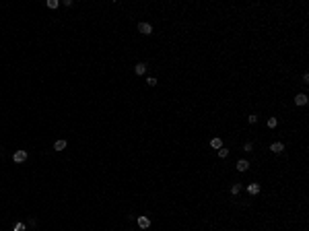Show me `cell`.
Listing matches in <instances>:
<instances>
[{"label":"cell","mask_w":309,"mask_h":231,"mask_svg":"<svg viewBox=\"0 0 309 231\" xmlns=\"http://www.w3.org/2000/svg\"><path fill=\"white\" fill-rule=\"evenodd\" d=\"M227 155H229V149H219V157H223V159H225Z\"/></svg>","instance_id":"e0dca14e"},{"label":"cell","mask_w":309,"mask_h":231,"mask_svg":"<svg viewBox=\"0 0 309 231\" xmlns=\"http://www.w3.org/2000/svg\"><path fill=\"white\" fill-rule=\"evenodd\" d=\"M252 149H254V144H252V143H245V144H243V151H247V153H249Z\"/></svg>","instance_id":"ac0fdd59"},{"label":"cell","mask_w":309,"mask_h":231,"mask_svg":"<svg viewBox=\"0 0 309 231\" xmlns=\"http://www.w3.org/2000/svg\"><path fill=\"white\" fill-rule=\"evenodd\" d=\"M146 85H149V87H155V85H157V79H155V76H149V79H146Z\"/></svg>","instance_id":"5bb4252c"},{"label":"cell","mask_w":309,"mask_h":231,"mask_svg":"<svg viewBox=\"0 0 309 231\" xmlns=\"http://www.w3.org/2000/svg\"><path fill=\"white\" fill-rule=\"evenodd\" d=\"M270 151H272V153H282V151H284V144L274 143V144H270Z\"/></svg>","instance_id":"8992f818"},{"label":"cell","mask_w":309,"mask_h":231,"mask_svg":"<svg viewBox=\"0 0 309 231\" xmlns=\"http://www.w3.org/2000/svg\"><path fill=\"white\" fill-rule=\"evenodd\" d=\"M13 161H14V163H25V161H27V151L19 149V151L13 155Z\"/></svg>","instance_id":"6da1fadb"},{"label":"cell","mask_w":309,"mask_h":231,"mask_svg":"<svg viewBox=\"0 0 309 231\" xmlns=\"http://www.w3.org/2000/svg\"><path fill=\"white\" fill-rule=\"evenodd\" d=\"M138 31H140L142 35H151L153 33V27L149 25V23H140V25H138Z\"/></svg>","instance_id":"3957f363"},{"label":"cell","mask_w":309,"mask_h":231,"mask_svg":"<svg viewBox=\"0 0 309 231\" xmlns=\"http://www.w3.org/2000/svg\"><path fill=\"white\" fill-rule=\"evenodd\" d=\"M276 124H278L276 118H270V120H268V128H276Z\"/></svg>","instance_id":"2e32d148"},{"label":"cell","mask_w":309,"mask_h":231,"mask_svg":"<svg viewBox=\"0 0 309 231\" xmlns=\"http://www.w3.org/2000/svg\"><path fill=\"white\" fill-rule=\"evenodd\" d=\"M210 147H212V149H223V140H220V138H212V140H210Z\"/></svg>","instance_id":"30bf717a"},{"label":"cell","mask_w":309,"mask_h":231,"mask_svg":"<svg viewBox=\"0 0 309 231\" xmlns=\"http://www.w3.org/2000/svg\"><path fill=\"white\" fill-rule=\"evenodd\" d=\"M307 101H309V99H307V95H305V93H299V95L295 97V103H297V105H305Z\"/></svg>","instance_id":"277c9868"},{"label":"cell","mask_w":309,"mask_h":231,"mask_svg":"<svg viewBox=\"0 0 309 231\" xmlns=\"http://www.w3.org/2000/svg\"><path fill=\"white\" fill-rule=\"evenodd\" d=\"M239 192H241V184H233V186H231V194H233V196H237Z\"/></svg>","instance_id":"8fae6325"},{"label":"cell","mask_w":309,"mask_h":231,"mask_svg":"<svg viewBox=\"0 0 309 231\" xmlns=\"http://www.w3.org/2000/svg\"><path fill=\"white\" fill-rule=\"evenodd\" d=\"M136 223H138V227H140V229H149V227H151V219L142 215V217H138Z\"/></svg>","instance_id":"7a4b0ae2"},{"label":"cell","mask_w":309,"mask_h":231,"mask_svg":"<svg viewBox=\"0 0 309 231\" xmlns=\"http://www.w3.org/2000/svg\"><path fill=\"white\" fill-rule=\"evenodd\" d=\"M247 122H249V124H256V122H258V116H256V114L247 116Z\"/></svg>","instance_id":"9a60e30c"},{"label":"cell","mask_w":309,"mask_h":231,"mask_svg":"<svg viewBox=\"0 0 309 231\" xmlns=\"http://www.w3.org/2000/svg\"><path fill=\"white\" fill-rule=\"evenodd\" d=\"M134 72H136V75H144V72H146V64H144V62H138L136 66H134Z\"/></svg>","instance_id":"5b68a950"},{"label":"cell","mask_w":309,"mask_h":231,"mask_svg":"<svg viewBox=\"0 0 309 231\" xmlns=\"http://www.w3.org/2000/svg\"><path fill=\"white\" fill-rule=\"evenodd\" d=\"M13 231H25V223H14V227H13Z\"/></svg>","instance_id":"4fadbf2b"},{"label":"cell","mask_w":309,"mask_h":231,"mask_svg":"<svg viewBox=\"0 0 309 231\" xmlns=\"http://www.w3.org/2000/svg\"><path fill=\"white\" fill-rule=\"evenodd\" d=\"M66 149V140L62 138V140H56V144H54V151H64Z\"/></svg>","instance_id":"ba28073f"},{"label":"cell","mask_w":309,"mask_h":231,"mask_svg":"<svg viewBox=\"0 0 309 231\" xmlns=\"http://www.w3.org/2000/svg\"><path fill=\"white\" fill-rule=\"evenodd\" d=\"M237 169H239V171H247V169H249V163H247L245 159H239V161H237Z\"/></svg>","instance_id":"52a82bcc"},{"label":"cell","mask_w":309,"mask_h":231,"mask_svg":"<svg viewBox=\"0 0 309 231\" xmlns=\"http://www.w3.org/2000/svg\"><path fill=\"white\" fill-rule=\"evenodd\" d=\"M58 4H60L58 0H48V2H46V6H48V8H58Z\"/></svg>","instance_id":"7c38bea8"},{"label":"cell","mask_w":309,"mask_h":231,"mask_svg":"<svg viewBox=\"0 0 309 231\" xmlns=\"http://www.w3.org/2000/svg\"><path fill=\"white\" fill-rule=\"evenodd\" d=\"M247 192H249V194H254V196H256V194L260 192V186H258V184H249V186H247Z\"/></svg>","instance_id":"9c48e42d"}]
</instances>
